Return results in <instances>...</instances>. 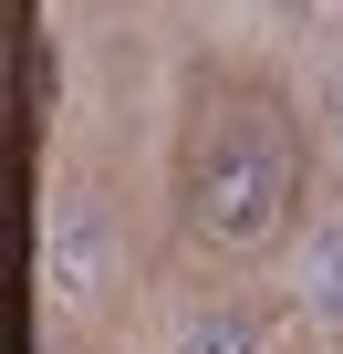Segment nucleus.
Returning a JSON list of instances; mask_svg holds the SVG:
<instances>
[{"label": "nucleus", "instance_id": "obj_1", "mask_svg": "<svg viewBox=\"0 0 343 354\" xmlns=\"http://www.w3.org/2000/svg\"><path fill=\"white\" fill-rule=\"evenodd\" d=\"M281 198H291V146H281L271 115L250 136H229V146L198 136V156H188V209H198L208 240H260L281 219Z\"/></svg>", "mask_w": 343, "mask_h": 354}]
</instances>
